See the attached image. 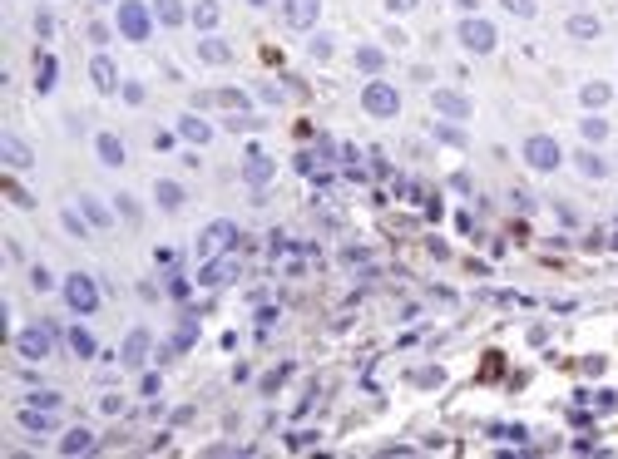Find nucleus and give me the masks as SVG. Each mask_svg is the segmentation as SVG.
Listing matches in <instances>:
<instances>
[{
	"mask_svg": "<svg viewBox=\"0 0 618 459\" xmlns=\"http://www.w3.org/2000/svg\"><path fill=\"white\" fill-rule=\"evenodd\" d=\"M361 109H366V114H376V119H396V109H401V94H396V84H381V79H371V84L361 89Z\"/></svg>",
	"mask_w": 618,
	"mask_h": 459,
	"instance_id": "f257e3e1",
	"label": "nucleus"
},
{
	"mask_svg": "<svg viewBox=\"0 0 618 459\" xmlns=\"http://www.w3.org/2000/svg\"><path fill=\"white\" fill-rule=\"evenodd\" d=\"M525 163L539 168V173H549V168L564 163V148H559L549 134H534V139H525Z\"/></svg>",
	"mask_w": 618,
	"mask_h": 459,
	"instance_id": "f03ea898",
	"label": "nucleus"
},
{
	"mask_svg": "<svg viewBox=\"0 0 618 459\" xmlns=\"http://www.w3.org/2000/svg\"><path fill=\"white\" fill-rule=\"evenodd\" d=\"M65 302H70V311H80V316H89V311L99 306V286H94V277H84V272H75V277L65 281Z\"/></svg>",
	"mask_w": 618,
	"mask_h": 459,
	"instance_id": "7ed1b4c3",
	"label": "nucleus"
},
{
	"mask_svg": "<svg viewBox=\"0 0 618 459\" xmlns=\"http://www.w3.org/2000/svg\"><path fill=\"white\" fill-rule=\"evenodd\" d=\"M233 242H238V222L218 217V222H208V227H203V238H198V252H203V257H218L223 247H233Z\"/></svg>",
	"mask_w": 618,
	"mask_h": 459,
	"instance_id": "20e7f679",
	"label": "nucleus"
},
{
	"mask_svg": "<svg viewBox=\"0 0 618 459\" xmlns=\"http://www.w3.org/2000/svg\"><path fill=\"white\" fill-rule=\"evenodd\" d=\"M20 356L25 361H50V351H54V336H50V326H30V331H20Z\"/></svg>",
	"mask_w": 618,
	"mask_h": 459,
	"instance_id": "39448f33",
	"label": "nucleus"
},
{
	"mask_svg": "<svg viewBox=\"0 0 618 459\" xmlns=\"http://www.w3.org/2000/svg\"><path fill=\"white\" fill-rule=\"evenodd\" d=\"M119 30H124L134 45L149 40V10L139 6V0H124V6H119Z\"/></svg>",
	"mask_w": 618,
	"mask_h": 459,
	"instance_id": "423d86ee",
	"label": "nucleus"
},
{
	"mask_svg": "<svg viewBox=\"0 0 618 459\" xmlns=\"http://www.w3.org/2000/svg\"><path fill=\"white\" fill-rule=\"evenodd\" d=\"M460 45L475 49V54H490V49H495V25H490V20H465V25H460Z\"/></svg>",
	"mask_w": 618,
	"mask_h": 459,
	"instance_id": "0eeeda50",
	"label": "nucleus"
},
{
	"mask_svg": "<svg viewBox=\"0 0 618 459\" xmlns=\"http://www.w3.org/2000/svg\"><path fill=\"white\" fill-rule=\"evenodd\" d=\"M317 10H322V0H287L282 15H287L292 30H312V25H317Z\"/></svg>",
	"mask_w": 618,
	"mask_h": 459,
	"instance_id": "6e6552de",
	"label": "nucleus"
},
{
	"mask_svg": "<svg viewBox=\"0 0 618 459\" xmlns=\"http://www.w3.org/2000/svg\"><path fill=\"white\" fill-rule=\"evenodd\" d=\"M238 277V257H223V262H208L203 267V281L208 286H223V281H233Z\"/></svg>",
	"mask_w": 618,
	"mask_h": 459,
	"instance_id": "1a4fd4ad",
	"label": "nucleus"
},
{
	"mask_svg": "<svg viewBox=\"0 0 618 459\" xmlns=\"http://www.w3.org/2000/svg\"><path fill=\"white\" fill-rule=\"evenodd\" d=\"M0 148H6V158H10V168H30L35 163V153L15 139V134H0Z\"/></svg>",
	"mask_w": 618,
	"mask_h": 459,
	"instance_id": "9d476101",
	"label": "nucleus"
},
{
	"mask_svg": "<svg viewBox=\"0 0 618 459\" xmlns=\"http://www.w3.org/2000/svg\"><path fill=\"white\" fill-rule=\"evenodd\" d=\"M435 109L451 114V119H465V114H470V99H460V94H451V89H435Z\"/></svg>",
	"mask_w": 618,
	"mask_h": 459,
	"instance_id": "9b49d317",
	"label": "nucleus"
},
{
	"mask_svg": "<svg viewBox=\"0 0 618 459\" xmlns=\"http://www.w3.org/2000/svg\"><path fill=\"white\" fill-rule=\"evenodd\" d=\"M89 79H94V89H104V94H109V89H119V75H114V65H109L104 54L89 65Z\"/></svg>",
	"mask_w": 618,
	"mask_h": 459,
	"instance_id": "f8f14e48",
	"label": "nucleus"
},
{
	"mask_svg": "<svg viewBox=\"0 0 618 459\" xmlns=\"http://www.w3.org/2000/svg\"><path fill=\"white\" fill-rule=\"evenodd\" d=\"M144 351H149V331H134L124 341V366H144Z\"/></svg>",
	"mask_w": 618,
	"mask_h": 459,
	"instance_id": "ddd939ff",
	"label": "nucleus"
},
{
	"mask_svg": "<svg viewBox=\"0 0 618 459\" xmlns=\"http://www.w3.org/2000/svg\"><path fill=\"white\" fill-rule=\"evenodd\" d=\"M99 158H104L109 168H119V163H124V143H119L114 134H99Z\"/></svg>",
	"mask_w": 618,
	"mask_h": 459,
	"instance_id": "4468645a",
	"label": "nucleus"
},
{
	"mask_svg": "<svg viewBox=\"0 0 618 459\" xmlns=\"http://www.w3.org/2000/svg\"><path fill=\"white\" fill-rule=\"evenodd\" d=\"M153 198H158V208H168V212H174V208H183V188H179V183H168V178L153 188Z\"/></svg>",
	"mask_w": 618,
	"mask_h": 459,
	"instance_id": "2eb2a0df",
	"label": "nucleus"
},
{
	"mask_svg": "<svg viewBox=\"0 0 618 459\" xmlns=\"http://www.w3.org/2000/svg\"><path fill=\"white\" fill-rule=\"evenodd\" d=\"M198 54H203V60H213V65H228V60H233V49L223 45V40H203Z\"/></svg>",
	"mask_w": 618,
	"mask_h": 459,
	"instance_id": "dca6fc26",
	"label": "nucleus"
},
{
	"mask_svg": "<svg viewBox=\"0 0 618 459\" xmlns=\"http://www.w3.org/2000/svg\"><path fill=\"white\" fill-rule=\"evenodd\" d=\"M60 449H65V454H84V449H94V435H89V430H70Z\"/></svg>",
	"mask_w": 618,
	"mask_h": 459,
	"instance_id": "f3484780",
	"label": "nucleus"
},
{
	"mask_svg": "<svg viewBox=\"0 0 618 459\" xmlns=\"http://www.w3.org/2000/svg\"><path fill=\"white\" fill-rule=\"evenodd\" d=\"M153 6H158L163 25H183V6H179V0H153Z\"/></svg>",
	"mask_w": 618,
	"mask_h": 459,
	"instance_id": "a211bd4d",
	"label": "nucleus"
},
{
	"mask_svg": "<svg viewBox=\"0 0 618 459\" xmlns=\"http://www.w3.org/2000/svg\"><path fill=\"white\" fill-rule=\"evenodd\" d=\"M70 346H75V356H94V336H89L84 326H75V331H70Z\"/></svg>",
	"mask_w": 618,
	"mask_h": 459,
	"instance_id": "6ab92c4d",
	"label": "nucleus"
},
{
	"mask_svg": "<svg viewBox=\"0 0 618 459\" xmlns=\"http://www.w3.org/2000/svg\"><path fill=\"white\" fill-rule=\"evenodd\" d=\"M579 168H584V178H603V168H608V163H603L598 153H579Z\"/></svg>",
	"mask_w": 618,
	"mask_h": 459,
	"instance_id": "aec40b11",
	"label": "nucleus"
},
{
	"mask_svg": "<svg viewBox=\"0 0 618 459\" xmlns=\"http://www.w3.org/2000/svg\"><path fill=\"white\" fill-rule=\"evenodd\" d=\"M179 129H183V139H193V143H203V139H208V124H203V119H193V114H188Z\"/></svg>",
	"mask_w": 618,
	"mask_h": 459,
	"instance_id": "412c9836",
	"label": "nucleus"
},
{
	"mask_svg": "<svg viewBox=\"0 0 618 459\" xmlns=\"http://www.w3.org/2000/svg\"><path fill=\"white\" fill-rule=\"evenodd\" d=\"M569 30H574L579 40H589V35H598V20H594V15H574V20H569Z\"/></svg>",
	"mask_w": 618,
	"mask_h": 459,
	"instance_id": "4be33fe9",
	"label": "nucleus"
},
{
	"mask_svg": "<svg viewBox=\"0 0 618 459\" xmlns=\"http://www.w3.org/2000/svg\"><path fill=\"white\" fill-rule=\"evenodd\" d=\"M381 60H386L381 49H356V65H361V70H371V75L381 70Z\"/></svg>",
	"mask_w": 618,
	"mask_h": 459,
	"instance_id": "5701e85b",
	"label": "nucleus"
},
{
	"mask_svg": "<svg viewBox=\"0 0 618 459\" xmlns=\"http://www.w3.org/2000/svg\"><path fill=\"white\" fill-rule=\"evenodd\" d=\"M267 173H272L267 158H253V163H248V178H253V183H267Z\"/></svg>",
	"mask_w": 618,
	"mask_h": 459,
	"instance_id": "b1692460",
	"label": "nucleus"
},
{
	"mask_svg": "<svg viewBox=\"0 0 618 459\" xmlns=\"http://www.w3.org/2000/svg\"><path fill=\"white\" fill-rule=\"evenodd\" d=\"M193 20H198L203 30H213V25H218V6H198V10H193Z\"/></svg>",
	"mask_w": 618,
	"mask_h": 459,
	"instance_id": "393cba45",
	"label": "nucleus"
},
{
	"mask_svg": "<svg viewBox=\"0 0 618 459\" xmlns=\"http://www.w3.org/2000/svg\"><path fill=\"white\" fill-rule=\"evenodd\" d=\"M603 134H608V124H603V119H584V139H589V143H598Z\"/></svg>",
	"mask_w": 618,
	"mask_h": 459,
	"instance_id": "a878e982",
	"label": "nucleus"
},
{
	"mask_svg": "<svg viewBox=\"0 0 618 459\" xmlns=\"http://www.w3.org/2000/svg\"><path fill=\"white\" fill-rule=\"evenodd\" d=\"M608 99V84H584V104H603Z\"/></svg>",
	"mask_w": 618,
	"mask_h": 459,
	"instance_id": "bb28decb",
	"label": "nucleus"
},
{
	"mask_svg": "<svg viewBox=\"0 0 618 459\" xmlns=\"http://www.w3.org/2000/svg\"><path fill=\"white\" fill-rule=\"evenodd\" d=\"M84 212H89V222H99V227H109V212L94 203V198H84Z\"/></svg>",
	"mask_w": 618,
	"mask_h": 459,
	"instance_id": "cd10ccee",
	"label": "nucleus"
},
{
	"mask_svg": "<svg viewBox=\"0 0 618 459\" xmlns=\"http://www.w3.org/2000/svg\"><path fill=\"white\" fill-rule=\"evenodd\" d=\"M20 420H25V430H50V415H40V410H25Z\"/></svg>",
	"mask_w": 618,
	"mask_h": 459,
	"instance_id": "c85d7f7f",
	"label": "nucleus"
},
{
	"mask_svg": "<svg viewBox=\"0 0 618 459\" xmlns=\"http://www.w3.org/2000/svg\"><path fill=\"white\" fill-rule=\"evenodd\" d=\"M50 79H54V60H40V89H50Z\"/></svg>",
	"mask_w": 618,
	"mask_h": 459,
	"instance_id": "c756f323",
	"label": "nucleus"
},
{
	"mask_svg": "<svg viewBox=\"0 0 618 459\" xmlns=\"http://www.w3.org/2000/svg\"><path fill=\"white\" fill-rule=\"evenodd\" d=\"M504 6H510L515 15H529V10H534V0H504Z\"/></svg>",
	"mask_w": 618,
	"mask_h": 459,
	"instance_id": "7c9ffc66",
	"label": "nucleus"
},
{
	"mask_svg": "<svg viewBox=\"0 0 618 459\" xmlns=\"http://www.w3.org/2000/svg\"><path fill=\"white\" fill-rule=\"evenodd\" d=\"M119 212H124L129 222H139V208H134V198H119Z\"/></svg>",
	"mask_w": 618,
	"mask_h": 459,
	"instance_id": "2f4dec72",
	"label": "nucleus"
},
{
	"mask_svg": "<svg viewBox=\"0 0 618 459\" xmlns=\"http://www.w3.org/2000/svg\"><path fill=\"white\" fill-rule=\"evenodd\" d=\"M391 10H416V0H386Z\"/></svg>",
	"mask_w": 618,
	"mask_h": 459,
	"instance_id": "473e14b6",
	"label": "nucleus"
}]
</instances>
